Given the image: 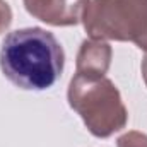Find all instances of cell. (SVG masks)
Here are the masks:
<instances>
[{"instance_id": "cell-1", "label": "cell", "mask_w": 147, "mask_h": 147, "mask_svg": "<svg viewBox=\"0 0 147 147\" xmlns=\"http://www.w3.org/2000/svg\"><path fill=\"white\" fill-rule=\"evenodd\" d=\"M65 53L58 39L41 28L9 33L0 48V69L17 87L50 89L63 72Z\"/></svg>"}, {"instance_id": "cell-2", "label": "cell", "mask_w": 147, "mask_h": 147, "mask_svg": "<svg viewBox=\"0 0 147 147\" xmlns=\"http://www.w3.org/2000/svg\"><path fill=\"white\" fill-rule=\"evenodd\" d=\"M69 103L94 137L106 139L127 125V108L118 89L106 77L75 74L69 86Z\"/></svg>"}, {"instance_id": "cell-3", "label": "cell", "mask_w": 147, "mask_h": 147, "mask_svg": "<svg viewBox=\"0 0 147 147\" xmlns=\"http://www.w3.org/2000/svg\"><path fill=\"white\" fill-rule=\"evenodd\" d=\"M82 21L91 39L134 41L147 51V0H92Z\"/></svg>"}, {"instance_id": "cell-4", "label": "cell", "mask_w": 147, "mask_h": 147, "mask_svg": "<svg viewBox=\"0 0 147 147\" xmlns=\"http://www.w3.org/2000/svg\"><path fill=\"white\" fill-rule=\"evenodd\" d=\"M31 16L51 26H72L82 21L89 0H24Z\"/></svg>"}, {"instance_id": "cell-5", "label": "cell", "mask_w": 147, "mask_h": 147, "mask_svg": "<svg viewBox=\"0 0 147 147\" xmlns=\"http://www.w3.org/2000/svg\"><path fill=\"white\" fill-rule=\"evenodd\" d=\"M111 48L101 39L84 41L77 55V74L86 77H105L110 67Z\"/></svg>"}, {"instance_id": "cell-6", "label": "cell", "mask_w": 147, "mask_h": 147, "mask_svg": "<svg viewBox=\"0 0 147 147\" xmlns=\"http://www.w3.org/2000/svg\"><path fill=\"white\" fill-rule=\"evenodd\" d=\"M118 147H147V135L140 132H128L118 139Z\"/></svg>"}, {"instance_id": "cell-7", "label": "cell", "mask_w": 147, "mask_h": 147, "mask_svg": "<svg viewBox=\"0 0 147 147\" xmlns=\"http://www.w3.org/2000/svg\"><path fill=\"white\" fill-rule=\"evenodd\" d=\"M10 21H12L10 7H9V3H7V2L0 0V33H2V31H5V29L9 28Z\"/></svg>"}, {"instance_id": "cell-8", "label": "cell", "mask_w": 147, "mask_h": 147, "mask_svg": "<svg viewBox=\"0 0 147 147\" xmlns=\"http://www.w3.org/2000/svg\"><path fill=\"white\" fill-rule=\"evenodd\" d=\"M142 74H144V79H146L147 84V55L144 57V62H142Z\"/></svg>"}]
</instances>
